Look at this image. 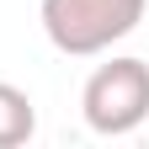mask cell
I'll return each mask as SVG.
<instances>
[{"label": "cell", "instance_id": "3957f363", "mask_svg": "<svg viewBox=\"0 0 149 149\" xmlns=\"http://www.w3.org/2000/svg\"><path fill=\"white\" fill-rule=\"evenodd\" d=\"M32 133H37L32 96H27V91H16L11 80H0V149H22Z\"/></svg>", "mask_w": 149, "mask_h": 149}, {"label": "cell", "instance_id": "6da1fadb", "mask_svg": "<svg viewBox=\"0 0 149 149\" xmlns=\"http://www.w3.org/2000/svg\"><path fill=\"white\" fill-rule=\"evenodd\" d=\"M144 22V0H43V32L59 53H101Z\"/></svg>", "mask_w": 149, "mask_h": 149}, {"label": "cell", "instance_id": "7a4b0ae2", "mask_svg": "<svg viewBox=\"0 0 149 149\" xmlns=\"http://www.w3.org/2000/svg\"><path fill=\"white\" fill-rule=\"evenodd\" d=\"M85 123L96 133H133L149 117V64L144 59H112L85 80Z\"/></svg>", "mask_w": 149, "mask_h": 149}]
</instances>
